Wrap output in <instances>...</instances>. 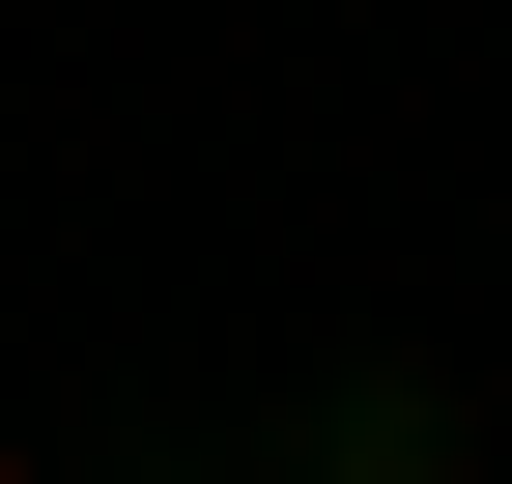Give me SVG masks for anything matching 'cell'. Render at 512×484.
Wrapping results in <instances>:
<instances>
[{"label":"cell","instance_id":"cell-1","mask_svg":"<svg viewBox=\"0 0 512 484\" xmlns=\"http://www.w3.org/2000/svg\"><path fill=\"white\" fill-rule=\"evenodd\" d=\"M313 484H484V399L456 371H342L313 399Z\"/></svg>","mask_w":512,"mask_h":484},{"label":"cell","instance_id":"cell-2","mask_svg":"<svg viewBox=\"0 0 512 484\" xmlns=\"http://www.w3.org/2000/svg\"><path fill=\"white\" fill-rule=\"evenodd\" d=\"M0 484H29V428H0Z\"/></svg>","mask_w":512,"mask_h":484}]
</instances>
